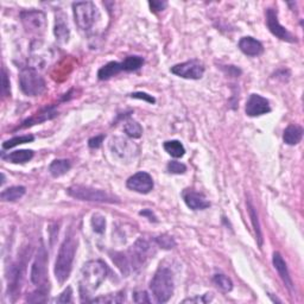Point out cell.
<instances>
[{
  "mask_svg": "<svg viewBox=\"0 0 304 304\" xmlns=\"http://www.w3.org/2000/svg\"><path fill=\"white\" fill-rule=\"evenodd\" d=\"M107 272V265L102 260H91L83 265L80 278V293L83 300H87V297L99 289L106 279Z\"/></svg>",
  "mask_w": 304,
  "mask_h": 304,
  "instance_id": "obj_1",
  "label": "cell"
},
{
  "mask_svg": "<svg viewBox=\"0 0 304 304\" xmlns=\"http://www.w3.org/2000/svg\"><path fill=\"white\" fill-rule=\"evenodd\" d=\"M76 248H78V238L70 233L66 236L65 241L61 245L59 254L55 263V277L60 284H63L68 279L73 268Z\"/></svg>",
  "mask_w": 304,
  "mask_h": 304,
  "instance_id": "obj_2",
  "label": "cell"
},
{
  "mask_svg": "<svg viewBox=\"0 0 304 304\" xmlns=\"http://www.w3.org/2000/svg\"><path fill=\"white\" fill-rule=\"evenodd\" d=\"M150 289L158 303H165L171 298L174 293V277L172 272L166 267L158 268L153 276Z\"/></svg>",
  "mask_w": 304,
  "mask_h": 304,
  "instance_id": "obj_3",
  "label": "cell"
},
{
  "mask_svg": "<svg viewBox=\"0 0 304 304\" xmlns=\"http://www.w3.org/2000/svg\"><path fill=\"white\" fill-rule=\"evenodd\" d=\"M19 85L22 92L28 97H38L46 91V81L35 68L28 67L19 74Z\"/></svg>",
  "mask_w": 304,
  "mask_h": 304,
  "instance_id": "obj_4",
  "label": "cell"
},
{
  "mask_svg": "<svg viewBox=\"0 0 304 304\" xmlns=\"http://www.w3.org/2000/svg\"><path fill=\"white\" fill-rule=\"evenodd\" d=\"M75 23L82 31H89L99 18L98 8L92 2H80L73 4Z\"/></svg>",
  "mask_w": 304,
  "mask_h": 304,
  "instance_id": "obj_5",
  "label": "cell"
},
{
  "mask_svg": "<svg viewBox=\"0 0 304 304\" xmlns=\"http://www.w3.org/2000/svg\"><path fill=\"white\" fill-rule=\"evenodd\" d=\"M70 196L81 201H91V202H101V203H114L119 202L117 197L112 196L106 191L100 189H94L85 185H72L67 190Z\"/></svg>",
  "mask_w": 304,
  "mask_h": 304,
  "instance_id": "obj_6",
  "label": "cell"
},
{
  "mask_svg": "<svg viewBox=\"0 0 304 304\" xmlns=\"http://www.w3.org/2000/svg\"><path fill=\"white\" fill-rule=\"evenodd\" d=\"M31 281L41 289H47L48 281V252L43 245L38 248L31 268Z\"/></svg>",
  "mask_w": 304,
  "mask_h": 304,
  "instance_id": "obj_7",
  "label": "cell"
},
{
  "mask_svg": "<svg viewBox=\"0 0 304 304\" xmlns=\"http://www.w3.org/2000/svg\"><path fill=\"white\" fill-rule=\"evenodd\" d=\"M170 72L176 76L188 80H200L204 74V66L198 60H190L171 67Z\"/></svg>",
  "mask_w": 304,
  "mask_h": 304,
  "instance_id": "obj_8",
  "label": "cell"
},
{
  "mask_svg": "<svg viewBox=\"0 0 304 304\" xmlns=\"http://www.w3.org/2000/svg\"><path fill=\"white\" fill-rule=\"evenodd\" d=\"M150 252H151V246L149 242L146 240L139 239L129 251L127 259H129L130 267L132 270H138L142 267L145 264L146 259L149 258Z\"/></svg>",
  "mask_w": 304,
  "mask_h": 304,
  "instance_id": "obj_9",
  "label": "cell"
},
{
  "mask_svg": "<svg viewBox=\"0 0 304 304\" xmlns=\"http://www.w3.org/2000/svg\"><path fill=\"white\" fill-rule=\"evenodd\" d=\"M24 28L31 34H43L47 28L46 15L41 11H27L21 14Z\"/></svg>",
  "mask_w": 304,
  "mask_h": 304,
  "instance_id": "obj_10",
  "label": "cell"
},
{
  "mask_svg": "<svg viewBox=\"0 0 304 304\" xmlns=\"http://www.w3.org/2000/svg\"><path fill=\"white\" fill-rule=\"evenodd\" d=\"M266 25L268 30L271 31V34L279 38V40L290 42V43H293V42L297 41L296 37H293L292 35L279 23L277 17V11H274L273 9L266 10Z\"/></svg>",
  "mask_w": 304,
  "mask_h": 304,
  "instance_id": "obj_11",
  "label": "cell"
},
{
  "mask_svg": "<svg viewBox=\"0 0 304 304\" xmlns=\"http://www.w3.org/2000/svg\"><path fill=\"white\" fill-rule=\"evenodd\" d=\"M127 188L139 194H149L153 189V180L148 172H137L127 180Z\"/></svg>",
  "mask_w": 304,
  "mask_h": 304,
  "instance_id": "obj_12",
  "label": "cell"
},
{
  "mask_svg": "<svg viewBox=\"0 0 304 304\" xmlns=\"http://www.w3.org/2000/svg\"><path fill=\"white\" fill-rule=\"evenodd\" d=\"M245 112L248 117H259V115L270 113V102L261 95L252 94L249 95L248 100L246 102Z\"/></svg>",
  "mask_w": 304,
  "mask_h": 304,
  "instance_id": "obj_13",
  "label": "cell"
},
{
  "mask_svg": "<svg viewBox=\"0 0 304 304\" xmlns=\"http://www.w3.org/2000/svg\"><path fill=\"white\" fill-rule=\"evenodd\" d=\"M111 151L121 159L131 158L134 153V145H132L129 140L121 138V137H115L110 143Z\"/></svg>",
  "mask_w": 304,
  "mask_h": 304,
  "instance_id": "obj_14",
  "label": "cell"
},
{
  "mask_svg": "<svg viewBox=\"0 0 304 304\" xmlns=\"http://www.w3.org/2000/svg\"><path fill=\"white\" fill-rule=\"evenodd\" d=\"M183 200L185 204L193 210H202L210 206L209 201L204 197V195L190 189L183 191Z\"/></svg>",
  "mask_w": 304,
  "mask_h": 304,
  "instance_id": "obj_15",
  "label": "cell"
},
{
  "mask_svg": "<svg viewBox=\"0 0 304 304\" xmlns=\"http://www.w3.org/2000/svg\"><path fill=\"white\" fill-rule=\"evenodd\" d=\"M239 49L247 56H259L264 53V47L253 37H242L239 42Z\"/></svg>",
  "mask_w": 304,
  "mask_h": 304,
  "instance_id": "obj_16",
  "label": "cell"
},
{
  "mask_svg": "<svg viewBox=\"0 0 304 304\" xmlns=\"http://www.w3.org/2000/svg\"><path fill=\"white\" fill-rule=\"evenodd\" d=\"M272 263H273L274 268L277 270L278 274L280 276L281 280L284 281V284H285L287 289L292 290V286H293L292 279H291V277H290V273H289V270H287L285 260H284L283 257H281L279 252H274L273 258H272Z\"/></svg>",
  "mask_w": 304,
  "mask_h": 304,
  "instance_id": "obj_17",
  "label": "cell"
},
{
  "mask_svg": "<svg viewBox=\"0 0 304 304\" xmlns=\"http://www.w3.org/2000/svg\"><path fill=\"white\" fill-rule=\"evenodd\" d=\"M54 34H55L56 40L61 42V43H66V42H68L69 40L70 30L68 27V22H67L65 14H62V12H59V14L56 15Z\"/></svg>",
  "mask_w": 304,
  "mask_h": 304,
  "instance_id": "obj_18",
  "label": "cell"
},
{
  "mask_svg": "<svg viewBox=\"0 0 304 304\" xmlns=\"http://www.w3.org/2000/svg\"><path fill=\"white\" fill-rule=\"evenodd\" d=\"M303 138V129L298 125H289L284 130L283 139L287 145H297Z\"/></svg>",
  "mask_w": 304,
  "mask_h": 304,
  "instance_id": "obj_19",
  "label": "cell"
},
{
  "mask_svg": "<svg viewBox=\"0 0 304 304\" xmlns=\"http://www.w3.org/2000/svg\"><path fill=\"white\" fill-rule=\"evenodd\" d=\"M120 72H123L121 62H110L101 67L100 70L98 72V78L101 81H106V80H110L113 76L119 74Z\"/></svg>",
  "mask_w": 304,
  "mask_h": 304,
  "instance_id": "obj_20",
  "label": "cell"
},
{
  "mask_svg": "<svg viewBox=\"0 0 304 304\" xmlns=\"http://www.w3.org/2000/svg\"><path fill=\"white\" fill-rule=\"evenodd\" d=\"M34 157V151L31 150H18V151H14L9 153L8 156L3 155V159L8 161L10 163H14V164H19V163H27L31 161Z\"/></svg>",
  "mask_w": 304,
  "mask_h": 304,
  "instance_id": "obj_21",
  "label": "cell"
},
{
  "mask_svg": "<svg viewBox=\"0 0 304 304\" xmlns=\"http://www.w3.org/2000/svg\"><path fill=\"white\" fill-rule=\"evenodd\" d=\"M70 168H72V163L68 159H56L50 164L49 171L54 177H61V176L66 175L70 170Z\"/></svg>",
  "mask_w": 304,
  "mask_h": 304,
  "instance_id": "obj_22",
  "label": "cell"
},
{
  "mask_svg": "<svg viewBox=\"0 0 304 304\" xmlns=\"http://www.w3.org/2000/svg\"><path fill=\"white\" fill-rule=\"evenodd\" d=\"M25 191H27V189H25L24 187L17 185V187H11L5 189L0 196H2V200L5 201V202H15V201H17L24 196Z\"/></svg>",
  "mask_w": 304,
  "mask_h": 304,
  "instance_id": "obj_23",
  "label": "cell"
},
{
  "mask_svg": "<svg viewBox=\"0 0 304 304\" xmlns=\"http://www.w3.org/2000/svg\"><path fill=\"white\" fill-rule=\"evenodd\" d=\"M57 113L55 111H54L53 107L50 108H46L44 111H42L41 113H37V115H35V117L30 118V119H28L27 121H24V125L22 127H28V126H31V125H35V124H40L42 123V121H46L48 119H51V118L56 117Z\"/></svg>",
  "mask_w": 304,
  "mask_h": 304,
  "instance_id": "obj_24",
  "label": "cell"
},
{
  "mask_svg": "<svg viewBox=\"0 0 304 304\" xmlns=\"http://www.w3.org/2000/svg\"><path fill=\"white\" fill-rule=\"evenodd\" d=\"M164 150L174 158H181L185 155V149L183 144L178 140H168L164 143Z\"/></svg>",
  "mask_w": 304,
  "mask_h": 304,
  "instance_id": "obj_25",
  "label": "cell"
},
{
  "mask_svg": "<svg viewBox=\"0 0 304 304\" xmlns=\"http://www.w3.org/2000/svg\"><path fill=\"white\" fill-rule=\"evenodd\" d=\"M247 208H248V213H249V217H251V221H252V225H253V228H254V232H255V236H257V241H258V245L263 246V234H261V229H260V225H259V220H258V215H257V212L254 210V207L252 206V203L247 202Z\"/></svg>",
  "mask_w": 304,
  "mask_h": 304,
  "instance_id": "obj_26",
  "label": "cell"
},
{
  "mask_svg": "<svg viewBox=\"0 0 304 304\" xmlns=\"http://www.w3.org/2000/svg\"><path fill=\"white\" fill-rule=\"evenodd\" d=\"M143 65L144 60L139 56H129L121 62L123 72H134V70H138Z\"/></svg>",
  "mask_w": 304,
  "mask_h": 304,
  "instance_id": "obj_27",
  "label": "cell"
},
{
  "mask_svg": "<svg viewBox=\"0 0 304 304\" xmlns=\"http://www.w3.org/2000/svg\"><path fill=\"white\" fill-rule=\"evenodd\" d=\"M124 131L125 133L127 134V136L131 137V138H140L143 134V127L140 126L139 123H137V121L134 120H127L126 123H125L124 126Z\"/></svg>",
  "mask_w": 304,
  "mask_h": 304,
  "instance_id": "obj_28",
  "label": "cell"
},
{
  "mask_svg": "<svg viewBox=\"0 0 304 304\" xmlns=\"http://www.w3.org/2000/svg\"><path fill=\"white\" fill-rule=\"evenodd\" d=\"M213 281H214V284L216 285L217 289L221 290L222 292H229V291L233 289L232 280H230L228 277H226L225 274H221V273L215 274L213 278Z\"/></svg>",
  "mask_w": 304,
  "mask_h": 304,
  "instance_id": "obj_29",
  "label": "cell"
},
{
  "mask_svg": "<svg viewBox=\"0 0 304 304\" xmlns=\"http://www.w3.org/2000/svg\"><path fill=\"white\" fill-rule=\"evenodd\" d=\"M34 139H35V137L33 136V134H25V136L15 137V138L6 140V142L3 144V148H4V149H12V148H15V146L21 145V144L34 142Z\"/></svg>",
  "mask_w": 304,
  "mask_h": 304,
  "instance_id": "obj_30",
  "label": "cell"
},
{
  "mask_svg": "<svg viewBox=\"0 0 304 304\" xmlns=\"http://www.w3.org/2000/svg\"><path fill=\"white\" fill-rule=\"evenodd\" d=\"M92 227L93 230L95 233H99V234H102L105 232V228H106V219L101 215V214H94L92 216Z\"/></svg>",
  "mask_w": 304,
  "mask_h": 304,
  "instance_id": "obj_31",
  "label": "cell"
},
{
  "mask_svg": "<svg viewBox=\"0 0 304 304\" xmlns=\"http://www.w3.org/2000/svg\"><path fill=\"white\" fill-rule=\"evenodd\" d=\"M47 293H48V289H41V287H38V290H36L35 292L30 293V295L28 296V302L31 303L47 302Z\"/></svg>",
  "mask_w": 304,
  "mask_h": 304,
  "instance_id": "obj_32",
  "label": "cell"
},
{
  "mask_svg": "<svg viewBox=\"0 0 304 304\" xmlns=\"http://www.w3.org/2000/svg\"><path fill=\"white\" fill-rule=\"evenodd\" d=\"M166 170H168L170 174H176V175H181L184 174L187 171V166H185L183 163L181 162H176L172 161L166 166Z\"/></svg>",
  "mask_w": 304,
  "mask_h": 304,
  "instance_id": "obj_33",
  "label": "cell"
},
{
  "mask_svg": "<svg viewBox=\"0 0 304 304\" xmlns=\"http://www.w3.org/2000/svg\"><path fill=\"white\" fill-rule=\"evenodd\" d=\"M156 241H157V244L161 246V247L165 248V249H170L176 246L175 240L172 239L171 236H168V235L158 236V238L156 239Z\"/></svg>",
  "mask_w": 304,
  "mask_h": 304,
  "instance_id": "obj_34",
  "label": "cell"
},
{
  "mask_svg": "<svg viewBox=\"0 0 304 304\" xmlns=\"http://www.w3.org/2000/svg\"><path fill=\"white\" fill-rule=\"evenodd\" d=\"M131 98L133 99H139V100H145L148 101L149 104H155L156 99L152 97V95H149L148 93H143V92H137V93H132L130 94Z\"/></svg>",
  "mask_w": 304,
  "mask_h": 304,
  "instance_id": "obj_35",
  "label": "cell"
},
{
  "mask_svg": "<svg viewBox=\"0 0 304 304\" xmlns=\"http://www.w3.org/2000/svg\"><path fill=\"white\" fill-rule=\"evenodd\" d=\"M149 6L152 12H161L168 6V3L161 2V0H152V2H149Z\"/></svg>",
  "mask_w": 304,
  "mask_h": 304,
  "instance_id": "obj_36",
  "label": "cell"
},
{
  "mask_svg": "<svg viewBox=\"0 0 304 304\" xmlns=\"http://www.w3.org/2000/svg\"><path fill=\"white\" fill-rule=\"evenodd\" d=\"M57 303H70L72 302V287H67V289L61 293L59 298L55 299Z\"/></svg>",
  "mask_w": 304,
  "mask_h": 304,
  "instance_id": "obj_37",
  "label": "cell"
},
{
  "mask_svg": "<svg viewBox=\"0 0 304 304\" xmlns=\"http://www.w3.org/2000/svg\"><path fill=\"white\" fill-rule=\"evenodd\" d=\"M3 95L4 97H9L10 95V82L8 78V73H6L5 68H3V88H2Z\"/></svg>",
  "mask_w": 304,
  "mask_h": 304,
  "instance_id": "obj_38",
  "label": "cell"
},
{
  "mask_svg": "<svg viewBox=\"0 0 304 304\" xmlns=\"http://www.w3.org/2000/svg\"><path fill=\"white\" fill-rule=\"evenodd\" d=\"M133 300L136 303H150V298L148 297V293L144 291H139L133 295Z\"/></svg>",
  "mask_w": 304,
  "mask_h": 304,
  "instance_id": "obj_39",
  "label": "cell"
},
{
  "mask_svg": "<svg viewBox=\"0 0 304 304\" xmlns=\"http://www.w3.org/2000/svg\"><path fill=\"white\" fill-rule=\"evenodd\" d=\"M104 139H105V136H104V134H101V136L93 137V138L89 139V142H88L89 148H91V149H98V148H100L102 140H104Z\"/></svg>",
  "mask_w": 304,
  "mask_h": 304,
  "instance_id": "obj_40",
  "label": "cell"
},
{
  "mask_svg": "<svg viewBox=\"0 0 304 304\" xmlns=\"http://www.w3.org/2000/svg\"><path fill=\"white\" fill-rule=\"evenodd\" d=\"M139 214H140V215H143V216H148L150 221L157 222V217L155 216V214L152 213V210H150V209H145V210H143V212H140Z\"/></svg>",
  "mask_w": 304,
  "mask_h": 304,
  "instance_id": "obj_41",
  "label": "cell"
},
{
  "mask_svg": "<svg viewBox=\"0 0 304 304\" xmlns=\"http://www.w3.org/2000/svg\"><path fill=\"white\" fill-rule=\"evenodd\" d=\"M190 302V300H196V299H188ZM197 300H200V302H203V299H201V298H197Z\"/></svg>",
  "mask_w": 304,
  "mask_h": 304,
  "instance_id": "obj_42",
  "label": "cell"
}]
</instances>
